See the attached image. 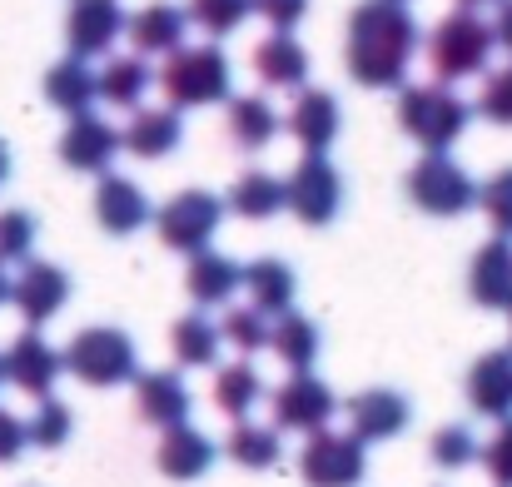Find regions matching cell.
I'll use <instances>...</instances> for the list:
<instances>
[{
	"label": "cell",
	"mask_w": 512,
	"mask_h": 487,
	"mask_svg": "<svg viewBox=\"0 0 512 487\" xmlns=\"http://www.w3.org/2000/svg\"><path fill=\"white\" fill-rule=\"evenodd\" d=\"M418 55V20L403 0H358L348 15L343 65L363 90H398Z\"/></svg>",
	"instance_id": "obj_1"
},
{
	"label": "cell",
	"mask_w": 512,
	"mask_h": 487,
	"mask_svg": "<svg viewBox=\"0 0 512 487\" xmlns=\"http://www.w3.org/2000/svg\"><path fill=\"white\" fill-rule=\"evenodd\" d=\"M473 115H478V110H473L453 85H438V80H428V85H403V95H398V130H403L413 145H423L428 155H448V150L468 135Z\"/></svg>",
	"instance_id": "obj_2"
},
{
	"label": "cell",
	"mask_w": 512,
	"mask_h": 487,
	"mask_svg": "<svg viewBox=\"0 0 512 487\" xmlns=\"http://www.w3.org/2000/svg\"><path fill=\"white\" fill-rule=\"evenodd\" d=\"M155 80H160L170 110H204V105H224L234 95V65L214 40L170 50Z\"/></svg>",
	"instance_id": "obj_3"
},
{
	"label": "cell",
	"mask_w": 512,
	"mask_h": 487,
	"mask_svg": "<svg viewBox=\"0 0 512 487\" xmlns=\"http://www.w3.org/2000/svg\"><path fill=\"white\" fill-rule=\"evenodd\" d=\"M493 50H498L493 45V25L483 15H473V10L443 15L428 30V40H423V55H428V70H433L438 85H458V80L483 75L488 60H493Z\"/></svg>",
	"instance_id": "obj_4"
},
{
	"label": "cell",
	"mask_w": 512,
	"mask_h": 487,
	"mask_svg": "<svg viewBox=\"0 0 512 487\" xmlns=\"http://www.w3.org/2000/svg\"><path fill=\"white\" fill-rule=\"evenodd\" d=\"M60 363H65V373L80 378L85 388H120V383H135V373H140V348H135V338H130L125 328L95 324V328H80V333L65 343Z\"/></svg>",
	"instance_id": "obj_5"
},
{
	"label": "cell",
	"mask_w": 512,
	"mask_h": 487,
	"mask_svg": "<svg viewBox=\"0 0 512 487\" xmlns=\"http://www.w3.org/2000/svg\"><path fill=\"white\" fill-rule=\"evenodd\" d=\"M408 199L428 219H458L478 204V184L453 155H423L408 169Z\"/></svg>",
	"instance_id": "obj_6"
},
{
	"label": "cell",
	"mask_w": 512,
	"mask_h": 487,
	"mask_svg": "<svg viewBox=\"0 0 512 487\" xmlns=\"http://www.w3.org/2000/svg\"><path fill=\"white\" fill-rule=\"evenodd\" d=\"M224 224V199L209 194V189H179L165 209H155V229H160V244L174 254H199L209 249V239L219 234Z\"/></svg>",
	"instance_id": "obj_7"
},
{
	"label": "cell",
	"mask_w": 512,
	"mask_h": 487,
	"mask_svg": "<svg viewBox=\"0 0 512 487\" xmlns=\"http://www.w3.org/2000/svg\"><path fill=\"white\" fill-rule=\"evenodd\" d=\"M284 209L309 224V229H324L334 224L343 209V174L329 164V155H304L294 164V174L284 179Z\"/></svg>",
	"instance_id": "obj_8"
},
{
	"label": "cell",
	"mask_w": 512,
	"mask_h": 487,
	"mask_svg": "<svg viewBox=\"0 0 512 487\" xmlns=\"http://www.w3.org/2000/svg\"><path fill=\"white\" fill-rule=\"evenodd\" d=\"M269 408H274V428H279V433H304V438H309V433H324V428L339 418L334 388H329L324 378H314V373L284 378V383L274 388Z\"/></svg>",
	"instance_id": "obj_9"
},
{
	"label": "cell",
	"mask_w": 512,
	"mask_h": 487,
	"mask_svg": "<svg viewBox=\"0 0 512 487\" xmlns=\"http://www.w3.org/2000/svg\"><path fill=\"white\" fill-rule=\"evenodd\" d=\"M368 473V453L353 433H309L299 453V478L309 487H358Z\"/></svg>",
	"instance_id": "obj_10"
},
{
	"label": "cell",
	"mask_w": 512,
	"mask_h": 487,
	"mask_svg": "<svg viewBox=\"0 0 512 487\" xmlns=\"http://www.w3.org/2000/svg\"><path fill=\"white\" fill-rule=\"evenodd\" d=\"M125 5L120 0H70L65 10V45L75 60H95L110 55L115 40L125 35Z\"/></svg>",
	"instance_id": "obj_11"
},
{
	"label": "cell",
	"mask_w": 512,
	"mask_h": 487,
	"mask_svg": "<svg viewBox=\"0 0 512 487\" xmlns=\"http://www.w3.org/2000/svg\"><path fill=\"white\" fill-rule=\"evenodd\" d=\"M10 304L20 309V319L30 328L50 324L65 304H70V274L60 264H45V259H25L20 279H10Z\"/></svg>",
	"instance_id": "obj_12"
},
{
	"label": "cell",
	"mask_w": 512,
	"mask_h": 487,
	"mask_svg": "<svg viewBox=\"0 0 512 487\" xmlns=\"http://www.w3.org/2000/svg\"><path fill=\"white\" fill-rule=\"evenodd\" d=\"M0 363H5V383H10V388H20L25 398H50V393H55V383H60V373H65L60 353H55L35 328H25V333L0 353Z\"/></svg>",
	"instance_id": "obj_13"
},
{
	"label": "cell",
	"mask_w": 512,
	"mask_h": 487,
	"mask_svg": "<svg viewBox=\"0 0 512 487\" xmlns=\"http://www.w3.org/2000/svg\"><path fill=\"white\" fill-rule=\"evenodd\" d=\"M343 418H348V433L368 448V443H388L408 428L413 408L398 388H363L343 403Z\"/></svg>",
	"instance_id": "obj_14"
},
{
	"label": "cell",
	"mask_w": 512,
	"mask_h": 487,
	"mask_svg": "<svg viewBox=\"0 0 512 487\" xmlns=\"http://www.w3.org/2000/svg\"><path fill=\"white\" fill-rule=\"evenodd\" d=\"M120 130L100 115H75L60 135V160L70 164L75 174H110V164L120 155Z\"/></svg>",
	"instance_id": "obj_15"
},
{
	"label": "cell",
	"mask_w": 512,
	"mask_h": 487,
	"mask_svg": "<svg viewBox=\"0 0 512 487\" xmlns=\"http://www.w3.org/2000/svg\"><path fill=\"white\" fill-rule=\"evenodd\" d=\"M284 130L304 145V155H329L334 140H339V130H343L339 100H334L329 90H299L294 105H289Z\"/></svg>",
	"instance_id": "obj_16"
},
{
	"label": "cell",
	"mask_w": 512,
	"mask_h": 487,
	"mask_svg": "<svg viewBox=\"0 0 512 487\" xmlns=\"http://www.w3.org/2000/svg\"><path fill=\"white\" fill-rule=\"evenodd\" d=\"M463 393H468V408H473L478 418H493V423L512 418V348L483 353V358L468 368Z\"/></svg>",
	"instance_id": "obj_17"
},
{
	"label": "cell",
	"mask_w": 512,
	"mask_h": 487,
	"mask_svg": "<svg viewBox=\"0 0 512 487\" xmlns=\"http://www.w3.org/2000/svg\"><path fill=\"white\" fill-rule=\"evenodd\" d=\"M150 214H155V209H150V194H145L135 179H125V174H100V184H95V219H100L105 234L125 239V234L145 229Z\"/></svg>",
	"instance_id": "obj_18"
},
{
	"label": "cell",
	"mask_w": 512,
	"mask_h": 487,
	"mask_svg": "<svg viewBox=\"0 0 512 487\" xmlns=\"http://www.w3.org/2000/svg\"><path fill=\"white\" fill-rule=\"evenodd\" d=\"M189 383L174 373V368H150V373H135V413L150 423V428H174V423H189Z\"/></svg>",
	"instance_id": "obj_19"
},
{
	"label": "cell",
	"mask_w": 512,
	"mask_h": 487,
	"mask_svg": "<svg viewBox=\"0 0 512 487\" xmlns=\"http://www.w3.org/2000/svg\"><path fill=\"white\" fill-rule=\"evenodd\" d=\"M468 299L478 309L508 314L512 309V239H488L468 264Z\"/></svg>",
	"instance_id": "obj_20"
},
{
	"label": "cell",
	"mask_w": 512,
	"mask_h": 487,
	"mask_svg": "<svg viewBox=\"0 0 512 487\" xmlns=\"http://www.w3.org/2000/svg\"><path fill=\"white\" fill-rule=\"evenodd\" d=\"M239 289H244V264H234L229 254H214V249L189 254V269H184V294H189L199 309H224V304H229Z\"/></svg>",
	"instance_id": "obj_21"
},
{
	"label": "cell",
	"mask_w": 512,
	"mask_h": 487,
	"mask_svg": "<svg viewBox=\"0 0 512 487\" xmlns=\"http://www.w3.org/2000/svg\"><path fill=\"white\" fill-rule=\"evenodd\" d=\"M214 443L194 428V423H174L165 428L160 448H155V468L170 478V483H199L209 468H214Z\"/></svg>",
	"instance_id": "obj_22"
},
{
	"label": "cell",
	"mask_w": 512,
	"mask_h": 487,
	"mask_svg": "<svg viewBox=\"0 0 512 487\" xmlns=\"http://www.w3.org/2000/svg\"><path fill=\"white\" fill-rule=\"evenodd\" d=\"M125 35H130L135 55H170V50L184 45V35H189V15H184V5L150 0V5H140V10L125 20Z\"/></svg>",
	"instance_id": "obj_23"
},
{
	"label": "cell",
	"mask_w": 512,
	"mask_h": 487,
	"mask_svg": "<svg viewBox=\"0 0 512 487\" xmlns=\"http://www.w3.org/2000/svg\"><path fill=\"white\" fill-rule=\"evenodd\" d=\"M179 140H184V120H179V110H170V105L135 110L130 125L120 130V145H125L135 160H165V155L179 150Z\"/></svg>",
	"instance_id": "obj_24"
},
{
	"label": "cell",
	"mask_w": 512,
	"mask_h": 487,
	"mask_svg": "<svg viewBox=\"0 0 512 487\" xmlns=\"http://www.w3.org/2000/svg\"><path fill=\"white\" fill-rule=\"evenodd\" d=\"M254 75L269 90H304V80H309V50L294 35L274 30V35H264L254 45Z\"/></svg>",
	"instance_id": "obj_25"
},
{
	"label": "cell",
	"mask_w": 512,
	"mask_h": 487,
	"mask_svg": "<svg viewBox=\"0 0 512 487\" xmlns=\"http://www.w3.org/2000/svg\"><path fill=\"white\" fill-rule=\"evenodd\" d=\"M224 105H229V115H224V135H229L244 155L269 150V145H274V135L284 130L279 110H274L264 95H229Z\"/></svg>",
	"instance_id": "obj_26"
},
{
	"label": "cell",
	"mask_w": 512,
	"mask_h": 487,
	"mask_svg": "<svg viewBox=\"0 0 512 487\" xmlns=\"http://www.w3.org/2000/svg\"><path fill=\"white\" fill-rule=\"evenodd\" d=\"M244 294H249V304H254L259 314L279 319V314L294 309L299 279H294V269H289L284 259H269V254H264V259L244 264Z\"/></svg>",
	"instance_id": "obj_27"
},
{
	"label": "cell",
	"mask_w": 512,
	"mask_h": 487,
	"mask_svg": "<svg viewBox=\"0 0 512 487\" xmlns=\"http://www.w3.org/2000/svg\"><path fill=\"white\" fill-rule=\"evenodd\" d=\"M45 100H50L60 115H70V120H75V115H90V105L100 100L90 60H75V55L55 60V65L45 70Z\"/></svg>",
	"instance_id": "obj_28"
},
{
	"label": "cell",
	"mask_w": 512,
	"mask_h": 487,
	"mask_svg": "<svg viewBox=\"0 0 512 487\" xmlns=\"http://www.w3.org/2000/svg\"><path fill=\"white\" fill-rule=\"evenodd\" d=\"M95 90L115 110H140V100L150 95V60L145 55H110L105 70L95 75Z\"/></svg>",
	"instance_id": "obj_29"
},
{
	"label": "cell",
	"mask_w": 512,
	"mask_h": 487,
	"mask_svg": "<svg viewBox=\"0 0 512 487\" xmlns=\"http://www.w3.org/2000/svg\"><path fill=\"white\" fill-rule=\"evenodd\" d=\"M229 214L259 224V219H274L284 209V179L269 174V169H244L234 184H229V199H224Z\"/></svg>",
	"instance_id": "obj_30"
},
{
	"label": "cell",
	"mask_w": 512,
	"mask_h": 487,
	"mask_svg": "<svg viewBox=\"0 0 512 487\" xmlns=\"http://www.w3.org/2000/svg\"><path fill=\"white\" fill-rule=\"evenodd\" d=\"M259 398H264V378H259V368H254L249 358L224 363V368L214 373V408H219L229 423H244Z\"/></svg>",
	"instance_id": "obj_31"
},
{
	"label": "cell",
	"mask_w": 512,
	"mask_h": 487,
	"mask_svg": "<svg viewBox=\"0 0 512 487\" xmlns=\"http://www.w3.org/2000/svg\"><path fill=\"white\" fill-rule=\"evenodd\" d=\"M269 348H274V358L284 363V368H294V373H309L314 368V358H319V324L309 319V314H279L274 324H269Z\"/></svg>",
	"instance_id": "obj_32"
},
{
	"label": "cell",
	"mask_w": 512,
	"mask_h": 487,
	"mask_svg": "<svg viewBox=\"0 0 512 487\" xmlns=\"http://www.w3.org/2000/svg\"><path fill=\"white\" fill-rule=\"evenodd\" d=\"M224 453H229V463H239V468H249V473H264V468L279 463L284 443H279V428H269V423H249V418H244V423L229 428Z\"/></svg>",
	"instance_id": "obj_33"
},
{
	"label": "cell",
	"mask_w": 512,
	"mask_h": 487,
	"mask_svg": "<svg viewBox=\"0 0 512 487\" xmlns=\"http://www.w3.org/2000/svg\"><path fill=\"white\" fill-rule=\"evenodd\" d=\"M219 324H209L204 314H184L179 324L170 328V348L179 368H214L219 363Z\"/></svg>",
	"instance_id": "obj_34"
},
{
	"label": "cell",
	"mask_w": 512,
	"mask_h": 487,
	"mask_svg": "<svg viewBox=\"0 0 512 487\" xmlns=\"http://www.w3.org/2000/svg\"><path fill=\"white\" fill-rule=\"evenodd\" d=\"M269 314H259L254 304H229L224 309V319H219V338L229 343V348H239V353H264L269 348Z\"/></svg>",
	"instance_id": "obj_35"
},
{
	"label": "cell",
	"mask_w": 512,
	"mask_h": 487,
	"mask_svg": "<svg viewBox=\"0 0 512 487\" xmlns=\"http://www.w3.org/2000/svg\"><path fill=\"white\" fill-rule=\"evenodd\" d=\"M184 15H189V25H199L209 40H219V35H234V30L254 15V0H189Z\"/></svg>",
	"instance_id": "obj_36"
},
{
	"label": "cell",
	"mask_w": 512,
	"mask_h": 487,
	"mask_svg": "<svg viewBox=\"0 0 512 487\" xmlns=\"http://www.w3.org/2000/svg\"><path fill=\"white\" fill-rule=\"evenodd\" d=\"M70 428H75L70 408H65L60 398H40V408H35V413H30V423H25V438H30V448L55 453V448H65V443H70Z\"/></svg>",
	"instance_id": "obj_37"
},
{
	"label": "cell",
	"mask_w": 512,
	"mask_h": 487,
	"mask_svg": "<svg viewBox=\"0 0 512 487\" xmlns=\"http://www.w3.org/2000/svg\"><path fill=\"white\" fill-rule=\"evenodd\" d=\"M478 438L468 433V423H443L433 438H428V458L443 468V473H458V468H468V463H478Z\"/></svg>",
	"instance_id": "obj_38"
},
{
	"label": "cell",
	"mask_w": 512,
	"mask_h": 487,
	"mask_svg": "<svg viewBox=\"0 0 512 487\" xmlns=\"http://www.w3.org/2000/svg\"><path fill=\"white\" fill-rule=\"evenodd\" d=\"M35 234H40L35 214H25V209H0V264H25V259L35 254Z\"/></svg>",
	"instance_id": "obj_39"
},
{
	"label": "cell",
	"mask_w": 512,
	"mask_h": 487,
	"mask_svg": "<svg viewBox=\"0 0 512 487\" xmlns=\"http://www.w3.org/2000/svg\"><path fill=\"white\" fill-rule=\"evenodd\" d=\"M478 209H483V219L493 224L498 239H512V164L498 169L488 184H478Z\"/></svg>",
	"instance_id": "obj_40"
},
{
	"label": "cell",
	"mask_w": 512,
	"mask_h": 487,
	"mask_svg": "<svg viewBox=\"0 0 512 487\" xmlns=\"http://www.w3.org/2000/svg\"><path fill=\"white\" fill-rule=\"evenodd\" d=\"M483 120H493V125H512V65L503 70H493L488 80H483V90H478V105H473Z\"/></svg>",
	"instance_id": "obj_41"
},
{
	"label": "cell",
	"mask_w": 512,
	"mask_h": 487,
	"mask_svg": "<svg viewBox=\"0 0 512 487\" xmlns=\"http://www.w3.org/2000/svg\"><path fill=\"white\" fill-rule=\"evenodd\" d=\"M478 458H483V468H488L493 487H512V418L498 423V433L478 448Z\"/></svg>",
	"instance_id": "obj_42"
},
{
	"label": "cell",
	"mask_w": 512,
	"mask_h": 487,
	"mask_svg": "<svg viewBox=\"0 0 512 487\" xmlns=\"http://www.w3.org/2000/svg\"><path fill=\"white\" fill-rule=\"evenodd\" d=\"M254 15H264V20H269V30L294 35V25L309 15V0H254Z\"/></svg>",
	"instance_id": "obj_43"
},
{
	"label": "cell",
	"mask_w": 512,
	"mask_h": 487,
	"mask_svg": "<svg viewBox=\"0 0 512 487\" xmlns=\"http://www.w3.org/2000/svg\"><path fill=\"white\" fill-rule=\"evenodd\" d=\"M25 448H30V438H25V418H15L10 408H0V463H15Z\"/></svg>",
	"instance_id": "obj_44"
},
{
	"label": "cell",
	"mask_w": 512,
	"mask_h": 487,
	"mask_svg": "<svg viewBox=\"0 0 512 487\" xmlns=\"http://www.w3.org/2000/svg\"><path fill=\"white\" fill-rule=\"evenodd\" d=\"M493 45L512 55V0H498V15H493Z\"/></svg>",
	"instance_id": "obj_45"
},
{
	"label": "cell",
	"mask_w": 512,
	"mask_h": 487,
	"mask_svg": "<svg viewBox=\"0 0 512 487\" xmlns=\"http://www.w3.org/2000/svg\"><path fill=\"white\" fill-rule=\"evenodd\" d=\"M0 304H10V274H5V264H0Z\"/></svg>",
	"instance_id": "obj_46"
},
{
	"label": "cell",
	"mask_w": 512,
	"mask_h": 487,
	"mask_svg": "<svg viewBox=\"0 0 512 487\" xmlns=\"http://www.w3.org/2000/svg\"><path fill=\"white\" fill-rule=\"evenodd\" d=\"M5 174H10V150L0 145V184H5Z\"/></svg>",
	"instance_id": "obj_47"
},
{
	"label": "cell",
	"mask_w": 512,
	"mask_h": 487,
	"mask_svg": "<svg viewBox=\"0 0 512 487\" xmlns=\"http://www.w3.org/2000/svg\"><path fill=\"white\" fill-rule=\"evenodd\" d=\"M458 5H463V10H473V5H493V0H458Z\"/></svg>",
	"instance_id": "obj_48"
},
{
	"label": "cell",
	"mask_w": 512,
	"mask_h": 487,
	"mask_svg": "<svg viewBox=\"0 0 512 487\" xmlns=\"http://www.w3.org/2000/svg\"><path fill=\"white\" fill-rule=\"evenodd\" d=\"M0 388H5V363H0Z\"/></svg>",
	"instance_id": "obj_49"
},
{
	"label": "cell",
	"mask_w": 512,
	"mask_h": 487,
	"mask_svg": "<svg viewBox=\"0 0 512 487\" xmlns=\"http://www.w3.org/2000/svg\"><path fill=\"white\" fill-rule=\"evenodd\" d=\"M508 314H512V309H508Z\"/></svg>",
	"instance_id": "obj_50"
}]
</instances>
